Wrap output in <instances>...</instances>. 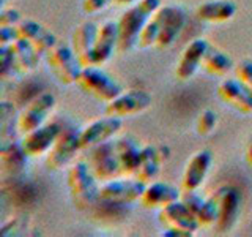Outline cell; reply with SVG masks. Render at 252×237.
Wrapping results in <instances>:
<instances>
[{"mask_svg":"<svg viewBox=\"0 0 252 237\" xmlns=\"http://www.w3.org/2000/svg\"><path fill=\"white\" fill-rule=\"evenodd\" d=\"M162 3L161 0H137L118 19V51L128 52L137 46L140 32Z\"/></svg>","mask_w":252,"mask_h":237,"instance_id":"obj_1","label":"cell"},{"mask_svg":"<svg viewBox=\"0 0 252 237\" xmlns=\"http://www.w3.org/2000/svg\"><path fill=\"white\" fill-rule=\"evenodd\" d=\"M66 184L74 205L87 209L99 201L101 182L94 176L87 160H76L69 164L66 174Z\"/></svg>","mask_w":252,"mask_h":237,"instance_id":"obj_2","label":"cell"},{"mask_svg":"<svg viewBox=\"0 0 252 237\" xmlns=\"http://www.w3.org/2000/svg\"><path fill=\"white\" fill-rule=\"evenodd\" d=\"M76 85L87 95L104 103L112 101L123 92L122 84L98 65L84 67Z\"/></svg>","mask_w":252,"mask_h":237,"instance_id":"obj_3","label":"cell"},{"mask_svg":"<svg viewBox=\"0 0 252 237\" xmlns=\"http://www.w3.org/2000/svg\"><path fill=\"white\" fill-rule=\"evenodd\" d=\"M147 184L136 176H120L102 182L99 188V201L112 205H128L140 201Z\"/></svg>","mask_w":252,"mask_h":237,"instance_id":"obj_4","label":"cell"},{"mask_svg":"<svg viewBox=\"0 0 252 237\" xmlns=\"http://www.w3.org/2000/svg\"><path fill=\"white\" fill-rule=\"evenodd\" d=\"M46 62L54 76L63 85L77 84V79L82 73V63L77 59L74 49L68 44L57 43L46 54Z\"/></svg>","mask_w":252,"mask_h":237,"instance_id":"obj_5","label":"cell"},{"mask_svg":"<svg viewBox=\"0 0 252 237\" xmlns=\"http://www.w3.org/2000/svg\"><path fill=\"white\" fill-rule=\"evenodd\" d=\"M79 133L81 130L74 128V126H63L59 139L55 141V144L46 155L47 169L60 171L76 161V155L79 154V150H82Z\"/></svg>","mask_w":252,"mask_h":237,"instance_id":"obj_6","label":"cell"},{"mask_svg":"<svg viewBox=\"0 0 252 237\" xmlns=\"http://www.w3.org/2000/svg\"><path fill=\"white\" fill-rule=\"evenodd\" d=\"M87 161H89L92 171L94 172V176L98 177L101 184L123 176L115 141L112 139L101 142V144L89 149V158H87Z\"/></svg>","mask_w":252,"mask_h":237,"instance_id":"obj_7","label":"cell"},{"mask_svg":"<svg viewBox=\"0 0 252 237\" xmlns=\"http://www.w3.org/2000/svg\"><path fill=\"white\" fill-rule=\"evenodd\" d=\"M213 195L218 199V205H219V213L215 228L220 234L228 233L235 226L236 220L240 217L243 195L233 185H220L213 192Z\"/></svg>","mask_w":252,"mask_h":237,"instance_id":"obj_8","label":"cell"},{"mask_svg":"<svg viewBox=\"0 0 252 237\" xmlns=\"http://www.w3.org/2000/svg\"><path fill=\"white\" fill-rule=\"evenodd\" d=\"M57 105V100L52 93H39L33 100H30L18 114V133L26 134L38 128L47 122L52 111Z\"/></svg>","mask_w":252,"mask_h":237,"instance_id":"obj_9","label":"cell"},{"mask_svg":"<svg viewBox=\"0 0 252 237\" xmlns=\"http://www.w3.org/2000/svg\"><path fill=\"white\" fill-rule=\"evenodd\" d=\"M122 126H123V122L120 117L109 116V114L89 122L82 126L81 133H79L82 150H89L93 146H98L101 142L112 139L115 134L122 130Z\"/></svg>","mask_w":252,"mask_h":237,"instance_id":"obj_10","label":"cell"},{"mask_svg":"<svg viewBox=\"0 0 252 237\" xmlns=\"http://www.w3.org/2000/svg\"><path fill=\"white\" fill-rule=\"evenodd\" d=\"M63 126L59 122H46L44 125L22 134V147L30 158L46 157L51 147L59 139Z\"/></svg>","mask_w":252,"mask_h":237,"instance_id":"obj_11","label":"cell"},{"mask_svg":"<svg viewBox=\"0 0 252 237\" xmlns=\"http://www.w3.org/2000/svg\"><path fill=\"white\" fill-rule=\"evenodd\" d=\"M152 95L145 90L132 89V90H123L117 98L106 103V114L115 116V117H129L144 113L145 109L152 106Z\"/></svg>","mask_w":252,"mask_h":237,"instance_id":"obj_12","label":"cell"},{"mask_svg":"<svg viewBox=\"0 0 252 237\" xmlns=\"http://www.w3.org/2000/svg\"><path fill=\"white\" fill-rule=\"evenodd\" d=\"M159 220L165 228H177L191 236H194L195 231L200 229L199 220L181 199L173 201L162 207L159 210Z\"/></svg>","mask_w":252,"mask_h":237,"instance_id":"obj_13","label":"cell"},{"mask_svg":"<svg viewBox=\"0 0 252 237\" xmlns=\"http://www.w3.org/2000/svg\"><path fill=\"white\" fill-rule=\"evenodd\" d=\"M218 95L225 105L240 113H252V90H249L238 78H225L218 84Z\"/></svg>","mask_w":252,"mask_h":237,"instance_id":"obj_14","label":"cell"},{"mask_svg":"<svg viewBox=\"0 0 252 237\" xmlns=\"http://www.w3.org/2000/svg\"><path fill=\"white\" fill-rule=\"evenodd\" d=\"M211 164L213 154L210 150H197L185 166L183 177H181V190H199L208 176Z\"/></svg>","mask_w":252,"mask_h":237,"instance_id":"obj_15","label":"cell"},{"mask_svg":"<svg viewBox=\"0 0 252 237\" xmlns=\"http://www.w3.org/2000/svg\"><path fill=\"white\" fill-rule=\"evenodd\" d=\"M208 46L210 43L205 38H195L189 44H186L175 68V75L180 81H188L197 73V70L202 67Z\"/></svg>","mask_w":252,"mask_h":237,"instance_id":"obj_16","label":"cell"},{"mask_svg":"<svg viewBox=\"0 0 252 237\" xmlns=\"http://www.w3.org/2000/svg\"><path fill=\"white\" fill-rule=\"evenodd\" d=\"M98 27L92 21H84L79 24L76 30L73 32L71 38V47L74 49L77 59L81 60L82 67H92L93 65V51H94V41H96Z\"/></svg>","mask_w":252,"mask_h":237,"instance_id":"obj_17","label":"cell"},{"mask_svg":"<svg viewBox=\"0 0 252 237\" xmlns=\"http://www.w3.org/2000/svg\"><path fill=\"white\" fill-rule=\"evenodd\" d=\"M118 49V22L104 21L99 24L93 51V65L102 67Z\"/></svg>","mask_w":252,"mask_h":237,"instance_id":"obj_18","label":"cell"},{"mask_svg":"<svg viewBox=\"0 0 252 237\" xmlns=\"http://www.w3.org/2000/svg\"><path fill=\"white\" fill-rule=\"evenodd\" d=\"M181 190L173 187L169 182L153 180L147 184L144 195L140 198V204L147 209H162L173 201H178Z\"/></svg>","mask_w":252,"mask_h":237,"instance_id":"obj_19","label":"cell"},{"mask_svg":"<svg viewBox=\"0 0 252 237\" xmlns=\"http://www.w3.org/2000/svg\"><path fill=\"white\" fill-rule=\"evenodd\" d=\"M18 30H19V37L29 40L32 44L38 47V51L41 54H47L57 44V37L46 26H43L41 22H38L35 19L24 18L19 22Z\"/></svg>","mask_w":252,"mask_h":237,"instance_id":"obj_20","label":"cell"},{"mask_svg":"<svg viewBox=\"0 0 252 237\" xmlns=\"http://www.w3.org/2000/svg\"><path fill=\"white\" fill-rule=\"evenodd\" d=\"M195 14L203 22L222 24L236 14V3L233 0H207L197 6Z\"/></svg>","mask_w":252,"mask_h":237,"instance_id":"obj_21","label":"cell"},{"mask_svg":"<svg viewBox=\"0 0 252 237\" xmlns=\"http://www.w3.org/2000/svg\"><path fill=\"white\" fill-rule=\"evenodd\" d=\"M185 24H186V11L181 6L170 5L169 14L164 21L162 30L155 47H158V49H167V47H170L175 43V40L180 37L181 32H183Z\"/></svg>","mask_w":252,"mask_h":237,"instance_id":"obj_22","label":"cell"},{"mask_svg":"<svg viewBox=\"0 0 252 237\" xmlns=\"http://www.w3.org/2000/svg\"><path fill=\"white\" fill-rule=\"evenodd\" d=\"M117 154L120 158L123 176H136L140 163V149L142 146L131 136H122L115 139Z\"/></svg>","mask_w":252,"mask_h":237,"instance_id":"obj_23","label":"cell"},{"mask_svg":"<svg viewBox=\"0 0 252 237\" xmlns=\"http://www.w3.org/2000/svg\"><path fill=\"white\" fill-rule=\"evenodd\" d=\"M164 163L162 157L159 154L158 146L145 144L140 149V163L136 172V177L140 179L145 184L156 180V177L161 172V164Z\"/></svg>","mask_w":252,"mask_h":237,"instance_id":"obj_24","label":"cell"},{"mask_svg":"<svg viewBox=\"0 0 252 237\" xmlns=\"http://www.w3.org/2000/svg\"><path fill=\"white\" fill-rule=\"evenodd\" d=\"M10 46L13 49L14 59L21 73H30V71L38 68L41 52H39L38 47L32 44L29 40L19 37L18 40H14Z\"/></svg>","mask_w":252,"mask_h":237,"instance_id":"obj_25","label":"cell"},{"mask_svg":"<svg viewBox=\"0 0 252 237\" xmlns=\"http://www.w3.org/2000/svg\"><path fill=\"white\" fill-rule=\"evenodd\" d=\"M29 155L22 147L21 141H5L0 144V161H2L3 169L8 172H19L26 168Z\"/></svg>","mask_w":252,"mask_h":237,"instance_id":"obj_26","label":"cell"},{"mask_svg":"<svg viewBox=\"0 0 252 237\" xmlns=\"http://www.w3.org/2000/svg\"><path fill=\"white\" fill-rule=\"evenodd\" d=\"M169 10H170V5H161L153 13L152 18L148 19L144 30L140 32V37H139V41H137L139 49H148V47H152V46L156 44L158 38H159L161 30H162L164 21H165V18H167V14H169Z\"/></svg>","mask_w":252,"mask_h":237,"instance_id":"obj_27","label":"cell"},{"mask_svg":"<svg viewBox=\"0 0 252 237\" xmlns=\"http://www.w3.org/2000/svg\"><path fill=\"white\" fill-rule=\"evenodd\" d=\"M233 62L227 52L220 51L216 46H208L202 62V68L213 76H224L232 70Z\"/></svg>","mask_w":252,"mask_h":237,"instance_id":"obj_28","label":"cell"},{"mask_svg":"<svg viewBox=\"0 0 252 237\" xmlns=\"http://www.w3.org/2000/svg\"><path fill=\"white\" fill-rule=\"evenodd\" d=\"M0 141L14 139V131H18V114L11 103L2 101L0 106Z\"/></svg>","mask_w":252,"mask_h":237,"instance_id":"obj_29","label":"cell"},{"mask_svg":"<svg viewBox=\"0 0 252 237\" xmlns=\"http://www.w3.org/2000/svg\"><path fill=\"white\" fill-rule=\"evenodd\" d=\"M218 213H219V205L218 199L215 195H210L208 198H205L202 207L197 212V220H199L200 226H215L216 220H218Z\"/></svg>","mask_w":252,"mask_h":237,"instance_id":"obj_30","label":"cell"},{"mask_svg":"<svg viewBox=\"0 0 252 237\" xmlns=\"http://www.w3.org/2000/svg\"><path fill=\"white\" fill-rule=\"evenodd\" d=\"M0 67H2V68H0V75H2L3 81L11 79L16 73H21L10 44L0 46Z\"/></svg>","mask_w":252,"mask_h":237,"instance_id":"obj_31","label":"cell"},{"mask_svg":"<svg viewBox=\"0 0 252 237\" xmlns=\"http://www.w3.org/2000/svg\"><path fill=\"white\" fill-rule=\"evenodd\" d=\"M218 120H219L218 114L213 109L202 111V113L199 114V117H197V123H195L197 133H199L200 136H208V134H211L216 130Z\"/></svg>","mask_w":252,"mask_h":237,"instance_id":"obj_32","label":"cell"},{"mask_svg":"<svg viewBox=\"0 0 252 237\" xmlns=\"http://www.w3.org/2000/svg\"><path fill=\"white\" fill-rule=\"evenodd\" d=\"M235 76L238 78L249 90H252V60L251 59L241 60L238 65L235 67Z\"/></svg>","mask_w":252,"mask_h":237,"instance_id":"obj_33","label":"cell"},{"mask_svg":"<svg viewBox=\"0 0 252 237\" xmlns=\"http://www.w3.org/2000/svg\"><path fill=\"white\" fill-rule=\"evenodd\" d=\"M22 14L16 8H3L0 13V26H8V27H18L19 22L22 21Z\"/></svg>","mask_w":252,"mask_h":237,"instance_id":"obj_34","label":"cell"},{"mask_svg":"<svg viewBox=\"0 0 252 237\" xmlns=\"http://www.w3.org/2000/svg\"><path fill=\"white\" fill-rule=\"evenodd\" d=\"M110 3H114V0H82V10L87 14H96Z\"/></svg>","mask_w":252,"mask_h":237,"instance_id":"obj_35","label":"cell"},{"mask_svg":"<svg viewBox=\"0 0 252 237\" xmlns=\"http://www.w3.org/2000/svg\"><path fill=\"white\" fill-rule=\"evenodd\" d=\"M19 38V30L18 27H8V26H0V46L11 44L14 40Z\"/></svg>","mask_w":252,"mask_h":237,"instance_id":"obj_36","label":"cell"},{"mask_svg":"<svg viewBox=\"0 0 252 237\" xmlns=\"http://www.w3.org/2000/svg\"><path fill=\"white\" fill-rule=\"evenodd\" d=\"M161 236H165V237H191L189 233H185V231H181V229H177V228H165L161 233Z\"/></svg>","mask_w":252,"mask_h":237,"instance_id":"obj_37","label":"cell"},{"mask_svg":"<svg viewBox=\"0 0 252 237\" xmlns=\"http://www.w3.org/2000/svg\"><path fill=\"white\" fill-rule=\"evenodd\" d=\"M137 0H114V3L118 6H131L132 3H136Z\"/></svg>","mask_w":252,"mask_h":237,"instance_id":"obj_38","label":"cell"},{"mask_svg":"<svg viewBox=\"0 0 252 237\" xmlns=\"http://www.w3.org/2000/svg\"><path fill=\"white\" fill-rule=\"evenodd\" d=\"M246 161H248V164L252 168V142H251V146L248 147V152H246Z\"/></svg>","mask_w":252,"mask_h":237,"instance_id":"obj_39","label":"cell"}]
</instances>
